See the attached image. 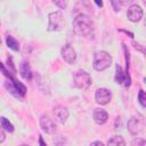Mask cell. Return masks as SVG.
Wrapping results in <instances>:
<instances>
[{"label":"cell","mask_w":146,"mask_h":146,"mask_svg":"<svg viewBox=\"0 0 146 146\" xmlns=\"http://www.w3.org/2000/svg\"><path fill=\"white\" fill-rule=\"evenodd\" d=\"M73 31L80 36H90L94 33V23L84 14L78 15L73 21Z\"/></svg>","instance_id":"6da1fadb"},{"label":"cell","mask_w":146,"mask_h":146,"mask_svg":"<svg viewBox=\"0 0 146 146\" xmlns=\"http://www.w3.org/2000/svg\"><path fill=\"white\" fill-rule=\"evenodd\" d=\"M112 64V57L108 52L104 51V50H100V51H97L94 56V68L96 71H104L106 68H108Z\"/></svg>","instance_id":"7a4b0ae2"},{"label":"cell","mask_w":146,"mask_h":146,"mask_svg":"<svg viewBox=\"0 0 146 146\" xmlns=\"http://www.w3.org/2000/svg\"><path fill=\"white\" fill-rule=\"evenodd\" d=\"M65 25V18L62 11H54L48 15V31H60Z\"/></svg>","instance_id":"3957f363"},{"label":"cell","mask_w":146,"mask_h":146,"mask_svg":"<svg viewBox=\"0 0 146 146\" xmlns=\"http://www.w3.org/2000/svg\"><path fill=\"white\" fill-rule=\"evenodd\" d=\"M73 81H74V84L76 88H79L81 90H86L91 84V76L88 72H86L83 70H78L73 74Z\"/></svg>","instance_id":"277c9868"},{"label":"cell","mask_w":146,"mask_h":146,"mask_svg":"<svg viewBox=\"0 0 146 146\" xmlns=\"http://www.w3.org/2000/svg\"><path fill=\"white\" fill-rule=\"evenodd\" d=\"M145 129V120L141 115H137V116H132L129 119L128 121V130L131 135L137 136L139 133H141Z\"/></svg>","instance_id":"5b68a950"},{"label":"cell","mask_w":146,"mask_h":146,"mask_svg":"<svg viewBox=\"0 0 146 146\" xmlns=\"http://www.w3.org/2000/svg\"><path fill=\"white\" fill-rule=\"evenodd\" d=\"M40 127L44 132L50 133V135L55 133L56 130H57V125H56L55 121L47 114H44L40 117Z\"/></svg>","instance_id":"8992f818"},{"label":"cell","mask_w":146,"mask_h":146,"mask_svg":"<svg viewBox=\"0 0 146 146\" xmlns=\"http://www.w3.org/2000/svg\"><path fill=\"white\" fill-rule=\"evenodd\" d=\"M143 14H144L143 8H141L140 6H138V5H132V6H130V7L128 8V11H127V16H128L129 21H131V22H133V23L139 22V21L141 19V17H143Z\"/></svg>","instance_id":"52a82bcc"},{"label":"cell","mask_w":146,"mask_h":146,"mask_svg":"<svg viewBox=\"0 0 146 146\" xmlns=\"http://www.w3.org/2000/svg\"><path fill=\"white\" fill-rule=\"evenodd\" d=\"M95 98H96V102L100 105H106L110 103L111 98H112V94L108 89L106 88H99L96 90V94H95Z\"/></svg>","instance_id":"ba28073f"},{"label":"cell","mask_w":146,"mask_h":146,"mask_svg":"<svg viewBox=\"0 0 146 146\" xmlns=\"http://www.w3.org/2000/svg\"><path fill=\"white\" fill-rule=\"evenodd\" d=\"M62 57L63 59L68 63V64H73L75 63L76 60V52L74 50V48L71 46V44H65L63 48H62Z\"/></svg>","instance_id":"9c48e42d"},{"label":"cell","mask_w":146,"mask_h":146,"mask_svg":"<svg viewBox=\"0 0 146 146\" xmlns=\"http://www.w3.org/2000/svg\"><path fill=\"white\" fill-rule=\"evenodd\" d=\"M54 115L56 117V120L59 123H65L67 117H68V111L65 106L63 105H58L54 108Z\"/></svg>","instance_id":"30bf717a"},{"label":"cell","mask_w":146,"mask_h":146,"mask_svg":"<svg viewBox=\"0 0 146 146\" xmlns=\"http://www.w3.org/2000/svg\"><path fill=\"white\" fill-rule=\"evenodd\" d=\"M108 119V114L106 113V111L102 110V108H96L94 111V121L97 124H104Z\"/></svg>","instance_id":"8fae6325"},{"label":"cell","mask_w":146,"mask_h":146,"mask_svg":"<svg viewBox=\"0 0 146 146\" xmlns=\"http://www.w3.org/2000/svg\"><path fill=\"white\" fill-rule=\"evenodd\" d=\"M115 80L117 83L120 84H124V86H129L130 84V79H129V75H127L120 66L116 67V74H115Z\"/></svg>","instance_id":"7c38bea8"},{"label":"cell","mask_w":146,"mask_h":146,"mask_svg":"<svg viewBox=\"0 0 146 146\" xmlns=\"http://www.w3.org/2000/svg\"><path fill=\"white\" fill-rule=\"evenodd\" d=\"M19 72H21V75L23 79H25V80L32 79V71H31V67L27 62H25V60L22 62V64L19 65Z\"/></svg>","instance_id":"4fadbf2b"},{"label":"cell","mask_w":146,"mask_h":146,"mask_svg":"<svg viewBox=\"0 0 146 146\" xmlns=\"http://www.w3.org/2000/svg\"><path fill=\"white\" fill-rule=\"evenodd\" d=\"M6 43H7V46H8L10 49H13L14 51H18V50H19V43H18V41H17L15 38H13L11 35H8V36L6 38Z\"/></svg>","instance_id":"5bb4252c"},{"label":"cell","mask_w":146,"mask_h":146,"mask_svg":"<svg viewBox=\"0 0 146 146\" xmlns=\"http://www.w3.org/2000/svg\"><path fill=\"white\" fill-rule=\"evenodd\" d=\"M107 145L124 146V145H125V141H124L123 137H121V136H114V137H112L111 139H108V141H107Z\"/></svg>","instance_id":"9a60e30c"},{"label":"cell","mask_w":146,"mask_h":146,"mask_svg":"<svg viewBox=\"0 0 146 146\" xmlns=\"http://www.w3.org/2000/svg\"><path fill=\"white\" fill-rule=\"evenodd\" d=\"M0 122H1V127L6 131H8V132H13L14 131V125L11 124V122H9V120H7L6 117H1Z\"/></svg>","instance_id":"2e32d148"},{"label":"cell","mask_w":146,"mask_h":146,"mask_svg":"<svg viewBox=\"0 0 146 146\" xmlns=\"http://www.w3.org/2000/svg\"><path fill=\"white\" fill-rule=\"evenodd\" d=\"M138 100H139V103H140V105L143 107L146 106V96H145V91L144 90H140L139 91V94H138Z\"/></svg>","instance_id":"e0dca14e"},{"label":"cell","mask_w":146,"mask_h":146,"mask_svg":"<svg viewBox=\"0 0 146 146\" xmlns=\"http://www.w3.org/2000/svg\"><path fill=\"white\" fill-rule=\"evenodd\" d=\"M52 2H54L57 7H59L60 9H64V8H66V6H67V0H52Z\"/></svg>","instance_id":"ac0fdd59"},{"label":"cell","mask_w":146,"mask_h":146,"mask_svg":"<svg viewBox=\"0 0 146 146\" xmlns=\"http://www.w3.org/2000/svg\"><path fill=\"white\" fill-rule=\"evenodd\" d=\"M145 144H146L145 139H139V138L133 139V140H132V143H131V145H132V146H136V145H137V146H139V145H141V146H143V145H145Z\"/></svg>","instance_id":"d6986e66"},{"label":"cell","mask_w":146,"mask_h":146,"mask_svg":"<svg viewBox=\"0 0 146 146\" xmlns=\"http://www.w3.org/2000/svg\"><path fill=\"white\" fill-rule=\"evenodd\" d=\"M6 139V133H5V129L2 127H0V144L3 143Z\"/></svg>","instance_id":"ffe728a7"},{"label":"cell","mask_w":146,"mask_h":146,"mask_svg":"<svg viewBox=\"0 0 146 146\" xmlns=\"http://www.w3.org/2000/svg\"><path fill=\"white\" fill-rule=\"evenodd\" d=\"M112 5H113V8L115 11H119L120 10V5H119V0H111Z\"/></svg>","instance_id":"44dd1931"},{"label":"cell","mask_w":146,"mask_h":146,"mask_svg":"<svg viewBox=\"0 0 146 146\" xmlns=\"http://www.w3.org/2000/svg\"><path fill=\"white\" fill-rule=\"evenodd\" d=\"M133 2V0H119V3L121 6H128V5H131Z\"/></svg>","instance_id":"7402d4cb"},{"label":"cell","mask_w":146,"mask_h":146,"mask_svg":"<svg viewBox=\"0 0 146 146\" xmlns=\"http://www.w3.org/2000/svg\"><path fill=\"white\" fill-rule=\"evenodd\" d=\"M95 2H96V5L98 7H103V1L102 0H95Z\"/></svg>","instance_id":"603a6c76"},{"label":"cell","mask_w":146,"mask_h":146,"mask_svg":"<svg viewBox=\"0 0 146 146\" xmlns=\"http://www.w3.org/2000/svg\"><path fill=\"white\" fill-rule=\"evenodd\" d=\"M91 145H99V146H103V143H102V141H92Z\"/></svg>","instance_id":"cb8c5ba5"},{"label":"cell","mask_w":146,"mask_h":146,"mask_svg":"<svg viewBox=\"0 0 146 146\" xmlns=\"http://www.w3.org/2000/svg\"><path fill=\"white\" fill-rule=\"evenodd\" d=\"M39 143H40L41 145H43V146H46V143H44V141L42 140V138H41V137H40V139H39Z\"/></svg>","instance_id":"d4e9b609"}]
</instances>
